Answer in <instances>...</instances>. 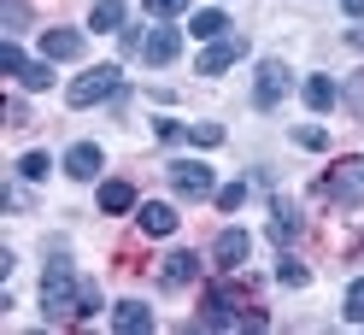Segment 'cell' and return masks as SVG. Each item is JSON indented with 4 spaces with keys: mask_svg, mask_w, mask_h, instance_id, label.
Returning <instances> with one entry per match:
<instances>
[{
    "mask_svg": "<svg viewBox=\"0 0 364 335\" xmlns=\"http://www.w3.org/2000/svg\"><path fill=\"white\" fill-rule=\"evenodd\" d=\"M6 118H12V129H24V124H30V106H24V100H12V106H6Z\"/></svg>",
    "mask_w": 364,
    "mask_h": 335,
    "instance_id": "cell-31",
    "label": "cell"
},
{
    "mask_svg": "<svg viewBox=\"0 0 364 335\" xmlns=\"http://www.w3.org/2000/svg\"><path fill=\"white\" fill-rule=\"evenodd\" d=\"M247 253H253V235H247L241 223L218 230V241H212V265H218V271H241V265H247Z\"/></svg>",
    "mask_w": 364,
    "mask_h": 335,
    "instance_id": "cell-5",
    "label": "cell"
},
{
    "mask_svg": "<svg viewBox=\"0 0 364 335\" xmlns=\"http://www.w3.org/2000/svg\"><path fill=\"white\" fill-rule=\"evenodd\" d=\"M124 24V0H95V12H88V30H118Z\"/></svg>",
    "mask_w": 364,
    "mask_h": 335,
    "instance_id": "cell-17",
    "label": "cell"
},
{
    "mask_svg": "<svg viewBox=\"0 0 364 335\" xmlns=\"http://www.w3.org/2000/svg\"><path fill=\"white\" fill-rule=\"evenodd\" d=\"M135 206V188L124 183V176H112V183H100V212H129Z\"/></svg>",
    "mask_w": 364,
    "mask_h": 335,
    "instance_id": "cell-16",
    "label": "cell"
},
{
    "mask_svg": "<svg viewBox=\"0 0 364 335\" xmlns=\"http://www.w3.org/2000/svg\"><path fill=\"white\" fill-rule=\"evenodd\" d=\"M270 235H277V241H294V235H300V212L277 200V218H270Z\"/></svg>",
    "mask_w": 364,
    "mask_h": 335,
    "instance_id": "cell-18",
    "label": "cell"
},
{
    "mask_svg": "<svg viewBox=\"0 0 364 335\" xmlns=\"http://www.w3.org/2000/svg\"><path fill=\"white\" fill-rule=\"evenodd\" d=\"M48 153H24V159H18V176H24V183H41V176H48Z\"/></svg>",
    "mask_w": 364,
    "mask_h": 335,
    "instance_id": "cell-20",
    "label": "cell"
},
{
    "mask_svg": "<svg viewBox=\"0 0 364 335\" xmlns=\"http://www.w3.org/2000/svg\"><path fill=\"white\" fill-rule=\"evenodd\" d=\"M24 65H30V59H24V48H18V41H6V48H0V71H12V77H18Z\"/></svg>",
    "mask_w": 364,
    "mask_h": 335,
    "instance_id": "cell-23",
    "label": "cell"
},
{
    "mask_svg": "<svg viewBox=\"0 0 364 335\" xmlns=\"http://www.w3.org/2000/svg\"><path fill=\"white\" fill-rule=\"evenodd\" d=\"M323 194L341 200V206H358V200H364V159H341V165L323 176Z\"/></svg>",
    "mask_w": 364,
    "mask_h": 335,
    "instance_id": "cell-4",
    "label": "cell"
},
{
    "mask_svg": "<svg viewBox=\"0 0 364 335\" xmlns=\"http://www.w3.org/2000/svg\"><path fill=\"white\" fill-rule=\"evenodd\" d=\"M48 65H53V59H36V65H24V71H18V83H24V88H48V83H53V71H48Z\"/></svg>",
    "mask_w": 364,
    "mask_h": 335,
    "instance_id": "cell-21",
    "label": "cell"
},
{
    "mask_svg": "<svg viewBox=\"0 0 364 335\" xmlns=\"http://www.w3.org/2000/svg\"><path fill=\"white\" fill-rule=\"evenodd\" d=\"M277 282H282V288H306V282H311V271H306L300 259H282V265H277Z\"/></svg>",
    "mask_w": 364,
    "mask_h": 335,
    "instance_id": "cell-19",
    "label": "cell"
},
{
    "mask_svg": "<svg viewBox=\"0 0 364 335\" xmlns=\"http://www.w3.org/2000/svg\"><path fill=\"white\" fill-rule=\"evenodd\" d=\"M159 277H165V288H182V282H194V277H200V253H171Z\"/></svg>",
    "mask_w": 364,
    "mask_h": 335,
    "instance_id": "cell-13",
    "label": "cell"
},
{
    "mask_svg": "<svg viewBox=\"0 0 364 335\" xmlns=\"http://www.w3.org/2000/svg\"><path fill=\"white\" fill-rule=\"evenodd\" d=\"M135 218H141V235H176V212L165 206V200H147Z\"/></svg>",
    "mask_w": 364,
    "mask_h": 335,
    "instance_id": "cell-12",
    "label": "cell"
},
{
    "mask_svg": "<svg viewBox=\"0 0 364 335\" xmlns=\"http://www.w3.org/2000/svg\"><path fill=\"white\" fill-rule=\"evenodd\" d=\"M77 306H82V282L71 271V259H53L48 277H41V312H48V324H59V318H77Z\"/></svg>",
    "mask_w": 364,
    "mask_h": 335,
    "instance_id": "cell-1",
    "label": "cell"
},
{
    "mask_svg": "<svg viewBox=\"0 0 364 335\" xmlns=\"http://www.w3.org/2000/svg\"><path fill=\"white\" fill-rule=\"evenodd\" d=\"M188 142H194V147H218V142H223V124H194Z\"/></svg>",
    "mask_w": 364,
    "mask_h": 335,
    "instance_id": "cell-22",
    "label": "cell"
},
{
    "mask_svg": "<svg viewBox=\"0 0 364 335\" xmlns=\"http://www.w3.org/2000/svg\"><path fill=\"white\" fill-rule=\"evenodd\" d=\"M341 12H347V18H364V0H341Z\"/></svg>",
    "mask_w": 364,
    "mask_h": 335,
    "instance_id": "cell-32",
    "label": "cell"
},
{
    "mask_svg": "<svg viewBox=\"0 0 364 335\" xmlns=\"http://www.w3.org/2000/svg\"><path fill=\"white\" fill-rule=\"evenodd\" d=\"M112 329L118 335H147L153 329V312L141 300H118V312H112Z\"/></svg>",
    "mask_w": 364,
    "mask_h": 335,
    "instance_id": "cell-11",
    "label": "cell"
},
{
    "mask_svg": "<svg viewBox=\"0 0 364 335\" xmlns=\"http://www.w3.org/2000/svg\"><path fill=\"white\" fill-rule=\"evenodd\" d=\"M347 318H353V324H364V277L347 288Z\"/></svg>",
    "mask_w": 364,
    "mask_h": 335,
    "instance_id": "cell-26",
    "label": "cell"
},
{
    "mask_svg": "<svg viewBox=\"0 0 364 335\" xmlns=\"http://www.w3.org/2000/svg\"><path fill=\"white\" fill-rule=\"evenodd\" d=\"M100 312V288L95 282H82V306H77V318H95Z\"/></svg>",
    "mask_w": 364,
    "mask_h": 335,
    "instance_id": "cell-28",
    "label": "cell"
},
{
    "mask_svg": "<svg viewBox=\"0 0 364 335\" xmlns=\"http://www.w3.org/2000/svg\"><path fill=\"white\" fill-rule=\"evenodd\" d=\"M294 142H300V147H311V153H323V147H329V136H323V129H317V124L294 129Z\"/></svg>",
    "mask_w": 364,
    "mask_h": 335,
    "instance_id": "cell-25",
    "label": "cell"
},
{
    "mask_svg": "<svg viewBox=\"0 0 364 335\" xmlns=\"http://www.w3.org/2000/svg\"><path fill=\"white\" fill-rule=\"evenodd\" d=\"M118 95V65H95V71H82L71 83V106H100Z\"/></svg>",
    "mask_w": 364,
    "mask_h": 335,
    "instance_id": "cell-3",
    "label": "cell"
},
{
    "mask_svg": "<svg viewBox=\"0 0 364 335\" xmlns=\"http://www.w3.org/2000/svg\"><path fill=\"white\" fill-rule=\"evenodd\" d=\"M171 188H176L182 200H206V194H212V165L176 159V165H171Z\"/></svg>",
    "mask_w": 364,
    "mask_h": 335,
    "instance_id": "cell-6",
    "label": "cell"
},
{
    "mask_svg": "<svg viewBox=\"0 0 364 335\" xmlns=\"http://www.w3.org/2000/svg\"><path fill=\"white\" fill-rule=\"evenodd\" d=\"M176 53H182V30L159 18V24L147 30V41H141V59H147V65H171Z\"/></svg>",
    "mask_w": 364,
    "mask_h": 335,
    "instance_id": "cell-7",
    "label": "cell"
},
{
    "mask_svg": "<svg viewBox=\"0 0 364 335\" xmlns=\"http://www.w3.org/2000/svg\"><path fill=\"white\" fill-rule=\"evenodd\" d=\"M347 100H353V112H358V118H364V71L347 83Z\"/></svg>",
    "mask_w": 364,
    "mask_h": 335,
    "instance_id": "cell-29",
    "label": "cell"
},
{
    "mask_svg": "<svg viewBox=\"0 0 364 335\" xmlns=\"http://www.w3.org/2000/svg\"><path fill=\"white\" fill-rule=\"evenodd\" d=\"M100 165H106V153H100L95 142H77L71 153H65V171H71L77 183H95V176H100Z\"/></svg>",
    "mask_w": 364,
    "mask_h": 335,
    "instance_id": "cell-9",
    "label": "cell"
},
{
    "mask_svg": "<svg viewBox=\"0 0 364 335\" xmlns=\"http://www.w3.org/2000/svg\"><path fill=\"white\" fill-rule=\"evenodd\" d=\"M41 59H82V30H41Z\"/></svg>",
    "mask_w": 364,
    "mask_h": 335,
    "instance_id": "cell-10",
    "label": "cell"
},
{
    "mask_svg": "<svg viewBox=\"0 0 364 335\" xmlns=\"http://www.w3.org/2000/svg\"><path fill=\"white\" fill-rule=\"evenodd\" d=\"M223 30H230V18H223L218 6H206V12H194V18H188V36H194V41H218Z\"/></svg>",
    "mask_w": 364,
    "mask_h": 335,
    "instance_id": "cell-14",
    "label": "cell"
},
{
    "mask_svg": "<svg viewBox=\"0 0 364 335\" xmlns=\"http://www.w3.org/2000/svg\"><path fill=\"white\" fill-rule=\"evenodd\" d=\"M335 100H341L335 77H306V106L311 112H335Z\"/></svg>",
    "mask_w": 364,
    "mask_h": 335,
    "instance_id": "cell-15",
    "label": "cell"
},
{
    "mask_svg": "<svg viewBox=\"0 0 364 335\" xmlns=\"http://www.w3.org/2000/svg\"><path fill=\"white\" fill-rule=\"evenodd\" d=\"M241 200H247V183H230V188H218V206H223V212H235Z\"/></svg>",
    "mask_w": 364,
    "mask_h": 335,
    "instance_id": "cell-27",
    "label": "cell"
},
{
    "mask_svg": "<svg viewBox=\"0 0 364 335\" xmlns=\"http://www.w3.org/2000/svg\"><path fill=\"white\" fill-rule=\"evenodd\" d=\"M288 88H294V71H288L282 59H264L259 77H253V106H259V112H277V106L288 100Z\"/></svg>",
    "mask_w": 364,
    "mask_h": 335,
    "instance_id": "cell-2",
    "label": "cell"
},
{
    "mask_svg": "<svg viewBox=\"0 0 364 335\" xmlns=\"http://www.w3.org/2000/svg\"><path fill=\"white\" fill-rule=\"evenodd\" d=\"M241 53H247V41H241V36H218V41H206V53H200V71L218 77V71H230Z\"/></svg>",
    "mask_w": 364,
    "mask_h": 335,
    "instance_id": "cell-8",
    "label": "cell"
},
{
    "mask_svg": "<svg viewBox=\"0 0 364 335\" xmlns=\"http://www.w3.org/2000/svg\"><path fill=\"white\" fill-rule=\"evenodd\" d=\"M194 0H147V18H176V12H188Z\"/></svg>",
    "mask_w": 364,
    "mask_h": 335,
    "instance_id": "cell-24",
    "label": "cell"
},
{
    "mask_svg": "<svg viewBox=\"0 0 364 335\" xmlns=\"http://www.w3.org/2000/svg\"><path fill=\"white\" fill-rule=\"evenodd\" d=\"M182 136H188V129H182L176 118H159V142H182Z\"/></svg>",
    "mask_w": 364,
    "mask_h": 335,
    "instance_id": "cell-30",
    "label": "cell"
}]
</instances>
